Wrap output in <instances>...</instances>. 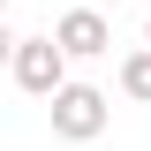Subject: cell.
Instances as JSON below:
<instances>
[{
    "label": "cell",
    "mask_w": 151,
    "mask_h": 151,
    "mask_svg": "<svg viewBox=\"0 0 151 151\" xmlns=\"http://www.w3.org/2000/svg\"><path fill=\"white\" fill-rule=\"evenodd\" d=\"M45 106H53V136L60 144H91V136H106V121H113V98L98 91V83H76V76L45 98Z\"/></svg>",
    "instance_id": "obj_1"
},
{
    "label": "cell",
    "mask_w": 151,
    "mask_h": 151,
    "mask_svg": "<svg viewBox=\"0 0 151 151\" xmlns=\"http://www.w3.org/2000/svg\"><path fill=\"white\" fill-rule=\"evenodd\" d=\"M8 76H15L30 98H53L68 83V53H60L53 38H15V53H8Z\"/></svg>",
    "instance_id": "obj_2"
},
{
    "label": "cell",
    "mask_w": 151,
    "mask_h": 151,
    "mask_svg": "<svg viewBox=\"0 0 151 151\" xmlns=\"http://www.w3.org/2000/svg\"><path fill=\"white\" fill-rule=\"evenodd\" d=\"M45 38H53L68 60H98V53H113V23H106V8H83V0H76Z\"/></svg>",
    "instance_id": "obj_3"
},
{
    "label": "cell",
    "mask_w": 151,
    "mask_h": 151,
    "mask_svg": "<svg viewBox=\"0 0 151 151\" xmlns=\"http://www.w3.org/2000/svg\"><path fill=\"white\" fill-rule=\"evenodd\" d=\"M121 98H136V106H151V45H136V53L121 60Z\"/></svg>",
    "instance_id": "obj_4"
},
{
    "label": "cell",
    "mask_w": 151,
    "mask_h": 151,
    "mask_svg": "<svg viewBox=\"0 0 151 151\" xmlns=\"http://www.w3.org/2000/svg\"><path fill=\"white\" fill-rule=\"evenodd\" d=\"M8 53H15V38H8V23H0V68H8Z\"/></svg>",
    "instance_id": "obj_5"
},
{
    "label": "cell",
    "mask_w": 151,
    "mask_h": 151,
    "mask_svg": "<svg viewBox=\"0 0 151 151\" xmlns=\"http://www.w3.org/2000/svg\"><path fill=\"white\" fill-rule=\"evenodd\" d=\"M83 8H106V0H83Z\"/></svg>",
    "instance_id": "obj_6"
},
{
    "label": "cell",
    "mask_w": 151,
    "mask_h": 151,
    "mask_svg": "<svg viewBox=\"0 0 151 151\" xmlns=\"http://www.w3.org/2000/svg\"><path fill=\"white\" fill-rule=\"evenodd\" d=\"M0 8H8V0H0Z\"/></svg>",
    "instance_id": "obj_7"
},
{
    "label": "cell",
    "mask_w": 151,
    "mask_h": 151,
    "mask_svg": "<svg viewBox=\"0 0 151 151\" xmlns=\"http://www.w3.org/2000/svg\"><path fill=\"white\" fill-rule=\"evenodd\" d=\"M144 8H151V0H144Z\"/></svg>",
    "instance_id": "obj_8"
},
{
    "label": "cell",
    "mask_w": 151,
    "mask_h": 151,
    "mask_svg": "<svg viewBox=\"0 0 151 151\" xmlns=\"http://www.w3.org/2000/svg\"><path fill=\"white\" fill-rule=\"evenodd\" d=\"M144 45H151V38H144Z\"/></svg>",
    "instance_id": "obj_9"
}]
</instances>
